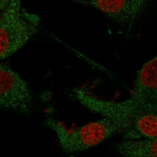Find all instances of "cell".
<instances>
[{"instance_id":"cell-6","label":"cell","mask_w":157,"mask_h":157,"mask_svg":"<svg viewBox=\"0 0 157 157\" xmlns=\"http://www.w3.org/2000/svg\"><path fill=\"white\" fill-rule=\"evenodd\" d=\"M130 99L144 112H157L156 56L144 64L138 72Z\"/></svg>"},{"instance_id":"cell-3","label":"cell","mask_w":157,"mask_h":157,"mask_svg":"<svg viewBox=\"0 0 157 157\" xmlns=\"http://www.w3.org/2000/svg\"><path fill=\"white\" fill-rule=\"evenodd\" d=\"M70 96L94 113L110 120L126 133L133 131L132 123L137 116L145 112L131 99L121 102H112L96 98L82 88H76Z\"/></svg>"},{"instance_id":"cell-7","label":"cell","mask_w":157,"mask_h":157,"mask_svg":"<svg viewBox=\"0 0 157 157\" xmlns=\"http://www.w3.org/2000/svg\"><path fill=\"white\" fill-rule=\"evenodd\" d=\"M116 147L117 152L124 157L157 156V139L124 140L118 144Z\"/></svg>"},{"instance_id":"cell-2","label":"cell","mask_w":157,"mask_h":157,"mask_svg":"<svg viewBox=\"0 0 157 157\" xmlns=\"http://www.w3.org/2000/svg\"><path fill=\"white\" fill-rule=\"evenodd\" d=\"M44 125L56 133L60 147L68 153L90 149L122 132L116 124L106 118L73 130H69L60 122L50 117L46 119Z\"/></svg>"},{"instance_id":"cell-1","label":"cell","mask_w":157,"mask_h":157,"mask_svg":"<svg viewBox=\"0 0 157 157\" xmlns=\"http://www.w3.org/2000/svg\"><path fill=\"white\" fill-rule=\"evenodd\" d=\"M22 0H12L0 14V60L22 48L36 34L40 19L22 7Z\"/></svg>"},{"instance_id":"cell-9","label":"cell","mask_w":157,"mask_h":157,"mask_svg":"<svg viewBox=\"0 0 157 157\" xmlns=\"http://www.w3.org/2000/svg\"><path fill=\"white\" fill-rule=\"evenodd\" d=\"M12 0H0V10H4L9 6Z\"/></svg>"},{"instance_id":"cell-4","label":"cell","mask_w":157,"mask_h":157,"mask_svg":"<svg viewBox=\"0 0 157 157\" xmlns=\"http://www.w3.org/2000/svg\"><path fill=\"white\" fill-rule=\"evenodd\" d=\"M33 102L28 86L18 74L0 63V108L29 114Z\"/></svg>"},{"instance_id":"cell-8","label":"cell","mask_w":157,"mask_h":157,"mask_svg":"<svg viewBox=\"0 0 157 157\" xmlns=\"http://www.w3.org/2000/svg\"><path fill=\"white\" fill-rule=\"evenodd\" d=\"M132 128L146 139H157V112H145L134 118Z\"/></svg>"},{"instance_id":"cell-5","label":"cell","mask_w":157,"mask_h":157,"mask_svg":"<svg viewBox=\"0 0 157 157\" xmlns=\"http://www.w3.org/2000/svg\"><path fill=\"white\" fill-rule=\"evenodd\" d=\"M98 9L117 24L132 25L146 9L150 0H74Z\"/></svg>"}]
</instances>
